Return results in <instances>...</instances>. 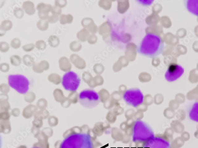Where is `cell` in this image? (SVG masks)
Here are the masks:
<instances>
[{
  "mask_svg": "<svg viewBox=\"0 0 198 148\" xmlns=\"http://www.w3.org/2000/svg\"><path fill=\"white\" fill-rule=\"evenodd\" d=\"M8 83L11 88L21 94H26L29 91L30 82L22 75H10L8 77Z\"/></svg>",
  "mask_w": 198,
  "mask_h": 148,
  "instance_id": "3",
  "label": "cell"
},
{
  "mask_svg": "<svg viewBox=\"0 0 198 148\" xmlns=\"http://www.w3.org/2000/svg\"><path fill=\"white\" fill-rule=\"evenodd\" d=\"M189 116L191 120L198 122V102L193 104L189 110Z\"/></svg>",
  "mask_w": 198,
  "mask_h": 148,
  "instance_id": "9",
  "label": "cell"
},
{
  "mask_svg": "<svg viewBox=\"0 0 198 148\" xmlns=\"http://www.w3.org/2000/svg\"><path fill=\"white\" fill-rule=\"evenodd\" d=\"M95 139L89 134L75 132L64 138L60 148H93V141Z\"/></svg>",
  "mask_w": 198,
  "mask_h": 148,
  "instance_id": "2",
  "label": "cell"
},
{
  "mask_svg": "<svg viewBox=\"0 0 198 148\" xmlns=\"http://www.w3.org/2000/svg\"><path fill=\"white\" fill-rule=\"evenodd\" d=\"M78 101L84 108H92L99 104V98L97 93L94 90L86 89L80 93Z\"/></svg>",
  "mask_w": 198,
  "mask_h": 148,
  "instance_id": "4",
  "label": "cell"
},
{
  "mask_svg": "<svg viewBox=\"0 0 198 148\" xmlns=\"http://www.w3.org/2000/svg\"><path fill=\"white\" fill-rule=\"evenodd\" d=\"M79 76L73 71L67 72L62 78L61 84L65 89L70 92H75L78 89L81 84Z\"/></svg>",
  "mask_w": 198,
  "mask_h": 148,
  "instance_id": "5",
  "label": "cell"
},
{
  "mask_svg": "<svg viewBox=\"0 0 198 148\" xmlns=\"http://www.w3.org/2000/svg\"><path fill=\"white\" fill-rule=\"evenodd\" d=\"M184 2L188 12L198 16V0H186Z\"/></svg>",
  "mask_w": 198,
  "mask_h": 148,
  "instance_id": "8",
  "label": "cell"
},
{
  "mask_svg": "<svg viewBox=\"0 0 198 148\" xmlns=\"http://www.w3.org/2000/svg\"><path fill=\"white\" fill-rule=\"evenodd\" d=\"M33 148H39V147H33Z\"/></svg>",
  "mask_w": 198,
  "mask_h": 148,
  "instance_id": "10",
  "label": "cell"
},
{
  "mask_svg": "<svg viewBox=\"0 0 198 148\" xmlns=\"http://www.w3.org/2000/svg\"><path fill=\"white\" fill-rule=\"evenodd\" d=\"M164 42L159 35L155 34H147L137 47L139 54L150 58H154L162 53Z\"/></svg>",
  "mask_w": 198,
  "mask_h": 148,
  "instance_id": "1",
  "label": "cell"
},
{
  "mask_svg": "<svg viewBox=\"0 0 198 148\" xmlns=\"http://www.w3.org/2000/svg\"><path fill=\"white\" fill-rule=\"evenodd\" d=\"M184 72V69L182 66L178 64L170 65L166 72L165 78L168 82L176 81L180 78Z\"/></svg>",
  "mask_w": 198,
  "mask_h": 148,
  "instance_id": "7",
  "label": "cell"
},
{
  "mask_svg": "<svg viewBox=\"0 0 198 148\" xmlns=\"http://www.w3.org/2000/svg\"><path fill=\"white\" fill-rule=\"evenodd\" d=\"M124 100L128 105L136 107L143 103L144 96L138 88H131L126 91L123 94Z\"/></svg>",
  "mask_w": 198,
  "mask_h": 148,
  "instance_id": "6",
  "label": "cell"
}]
</instances>
